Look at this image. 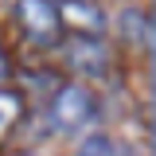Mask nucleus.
<instances>
[{
	"label": "nucleus",
	"instance_id": "7",
	"mask_svg": "<svg viewBox=\"0 0 156 156\" xmlns=\"http://www.w3.org/2000/svg\"><path fill=\"white\" fill-rule=\"evenodd\" d=\"M82 152H113V140L109 136H90V140H82Z\"/></svg>",
	"mask_w": 156,
	"mask_h": 156
},
{
	"label": "nucleus",
	"instance_id": "3",
	"mask_svg": "<svg viewBox=\"0 0 156 156\" xmlns=\"http://www.w3.org/2000/svg\"><path fill=\"white\" fill-rule=\"evenodd\" d=\"M55 12L58 23L78 35H101V27H105V12L98 8V0H62Z\"/></svg>",
	"mask_w": 156,
	"mask_h": 156
},
{
	"label": "nucleus",
	"instance_id": "2",
	"mask_svg": "<svg viewBox=\"0 0 156 156\" xmlns=\"http://www.w3.org/2000/svg\"><path fill=\"white\" fill-rule=\"evenodd\" d=\"M94 117V94L82 90V86H62L51 101V121H55L62 133H74L86 121Z\"/></svg>",
	"mask_w": 156,
	"mask_h": 156
},
{
	"label": "nucleus",
	"instance_id": "4",
	"mask_svg": "<svg viewBox=\"0 0 156 156\" xmlns=\"http://www.w3.org/2000/svg\"><path fill=\"white\" fill-rule=\"evenodd\" d=\"M66 58H70V66L82 70V74H101L105 70V47L98 43V35H78L70 47H66Z\"/></svg>",
	"mask_w": 156,
	"mask_h": 156
},
{
	"label": "nucleus",
	"instance_id": "6",
	"mask_svg": "<svg viewBox=\"0 0 156 156\" xmlns=\"http://www.w3.org/2000/svg\"><path fill=\"white\" fill-rule=\"evenodd\" d=\"M121 31H125L129 43H144V47H148V16H144V12L129 8V12L121 16Z\"/></svg>",
	"mask_w": 156,
	"mask_h": 156
},
{
	"label": "nucleus",
	"instance_id": "5",
	"mask_svg": "<svg viewBox=\"0 0 156 156\" xmlns=\"http://www.w3.org/2000/svg\"><path fill=\"white\" fill-rule=\"evenodd\" d=\"M20 117H23V98L16 90H0V140L16 129Z\"/></svg>",
	"mask_w": 156,
	"mask_h": 156
},
{
	"label": "nucleus",
	"instance_id": "1",
	"mask_svg": "<svg viewBox=\"0 0 156 156\" xmlns=\"http://www.w3.org/2000/svg\"><path fill=\"white\" fill-rule=\"evenodd\" d=\"M16 20H20V27L27 31V39H35L43 47L58 43L62 23H58V12H55L51 0H16Z\"/></svg>",
	"mask_w": 156,
	"mask_h": 156
},
{
	"label": "nucleus",
	"instance_id": "8",
	"mask_svg": "<svg viewBox=\"0 0 156 156\" xmlns=\"http://www.w3.org/2000/svg\"><path fill=\"white\" fill-rule=\"evenodd\" d=\"M8 70H12V66H8V55H4V47H0V78H8Z\"/></svg>",
	"mask_w": 156,
	"mask_h": 156
}]
</instances>
